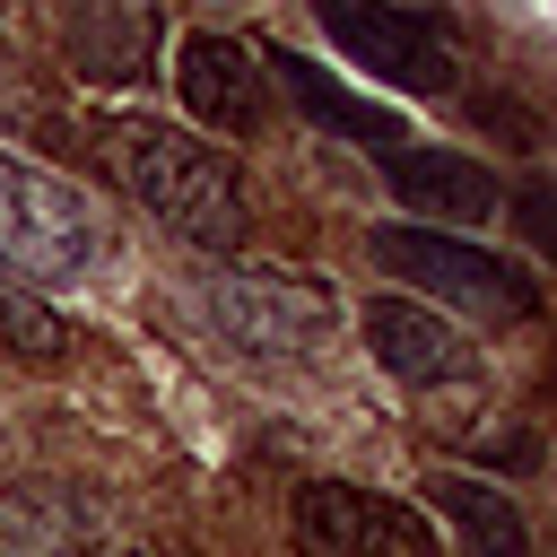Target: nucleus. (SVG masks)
<instances>
[{
    "instance_id": "nucleus-13",
    "label": "nucleus",
    "mask_w": 557,
    "mask_h": 557,
    "mask_svg": "<svg viewBox=\"0 0 557 557\" xmlns=\"http://www.w3.org/2000/svg\"><path fill=\"white\" fill-rule=\"evenodd\" d=\"M0 348H17V357H61L70 331H61V313H52L44 296H26L17 278H0Z\"/></svg>"
},
{
    "instance_id": "nucleus-3",
    "label": "nucleus",
    "mask_w": 557,
    "mask_h": 557,
    "mask_svg": "<svg viewBox=\"0 0 557 557\" xmlns=\"http://www.w3.org/2000/svg\"><path fill=\"white\" fill-rule=\"evenodd\" d=\"M87 252H96L87 200L70 183H52L44 165L0 148V261L26 270V278H78Z\"/></svg>"
},
{
    "instance_id": "nucleus-4",
    "label": "nucleus",
    "mask_w": 557,
    "mask_h": 557,
    "mask_svg": "<svg viewBox=\"0 0 557 557\" xmlns=\"http://www.w3.org/2000/svg\"><path fill=\"white\" fill-rule=\"evenodd\" d=\"M296 557H435V531L418 505H392L348 479L296 487Z\"/></svg>"
},
{
    "instance_id": "nucleus-12",
    "label": "nucleus",
    "mask_w": 557,
    "mask_h": 557,
    "mask_svg": "<svg viewBox=\"0 0 557 557\" xmlns=\"http://www.w3.org/2000/svg\"><path fill=\"white\" fill-rule=\"evenodd\" d=\"M70 548V505L52 496V479H26L0 496V557H61Z\"/></svg>"
},
{
    "instance_id": "nucleus-7",
    "label": "nucleus",
    "mask_w": 557,
    "mask_h": 557,
    "mask_svg": "<svg viewBox=\"0 0 557 557\" xmlns=\"http://www.w3.org/2000/svg\"><path fill=\"white\" fill-rule=\"evenodd\" d=\"M366 348H374L400 383H418V392L479 383V348H470L444 313H426V305H409V296H374V305H366Z\"/></svg>"
},
{
    "instance_id": "nucleus-2",
    "label": "nucleus",
    "mask_w": 557,
    "mask_h": 557,
    "mask_svg": "<svg viewBox=\"0 0 557 557\" xmlns=\"http://www.w3.org/2000/svg\"><path fill=\"white\" fill-rule=\"evenodd\" d=\"M374 261L392 278H418V296H444L461 313H487V322H522L540 313V278L522 261H496L479 244H453L435 226H374Z\"/></svg>"
},
{
    "instance_id": "nucleus-5",
    "label": "nucleus",
    "mask_w": 557,
    "mask_h": 557,
    "mask_svg": "<svg viewBox=\"0 0 557 557\" xmlns=\"http://www.w3.org/2000/svg\"><path fill=\"white\" fill-rule=\"evenodd\" d=\"M313 9H322V35L357 70H374L383 87H409V96H444L453 87V52L409 9H392V0H313Z\"/></svg>"
},
{
    "instance_id": "nucleus-8",
    "label": "nucleus",
    "mask_w": 557,
    "mask_h": 557,
    "mask_svg": "<svg viewBox=\"0 0 557 557\" xmlns=\"http://www.w3.org/2000/svg\"><path fill=\"white\" fill-rule=\"evenodd\" d=\"M383 183H392V200H409L418 218H444V226H487L505 209L496 174L470 165V157H444V148H418V157L383 148Z\"/></svg>"
},
{
    "instance_id": "nucleus-6",
    "label": "nucleus",
    "mask_w": 557,
    "mask_h": 557,
    "mask_svg": "<svg viewBox=\"0 0 557 557\" xmlns=\"http://www.w3.org/2000/svg\"><path fill=\"white\" fill-rule=\"evenodd\" d=\"M209 305H218V322H226L244 348H261V357H313V348L331 339V296H322L313 278H287V270H226V278L209 287Z\"/></svg>"
},
{
    "instance_id": "nucleus-9",
    "label": "nucleus",
    "mask_w": 557,
    "mask_h": 557,
    "mask_svg": "<svg viewBox=\"0 0 557 557\" xmlns=\"http://www.w3.org/2000/svg\"><path fill=\"white\" fill-rule=\"evenodd\" d=\"M174 87H183L191 122H209V131H252V122H261V70H252V52L226 44V35H183Z\"/></svg>"
},
{
    "instance_id": "nucleus-1",
    "label": "nucleus",
    "mask_w": 557,
    "mask_h": 557,
    "mask_svg": "<svg viewBox=\"0 0 557 557\" xmlns=\"http://www.w3.org/2000/svg\"><path fill=\"white\" fill-rule=\"evenodd\" d=\"M113 165L139 191V209H157L183 244H200V252H235L244 244V226H252L244 174L209 139H191L174 122H122L113 131Z\"/></svg>"
},
{
    "instance_id": "nucleus-10",
    "label": "nucleus",
    "mask_w": 557,
    "mask_h": 557,
    "mask_svg": "<svg viewBox=\"0 0 557 557\" xmlns=\"http://www.w3.org/2000/svg\"><path fill=\"white\" fill-rule=\"evenodd\" d=\"M426 505H435V513H453V522H461V540H470L479 557H531V522L513 513V496H505V487L461 479V470H435V479H426Z\"/></svg>"
},
{
    "instance_id": "nucleus-11",
    "label": "nucleus",
    "mask_w": 557,
    "mask_h": 557,
    "mask_svg": "<svg viewBox=\"0 0 557 557\" xmlns=\"http://www.w3.org/2000/svg\"><path fill=\"white\" fill-rule=\"evenodd\" d=\"M270 70H278V78L296 87V104H305L313 122H331V131H357V139H366L374 157H383V148H400V122H392L383 104H366V96H348V87H331V78H322V70H313L305 52H278Z\"/></svg>"
}]
</instances>
